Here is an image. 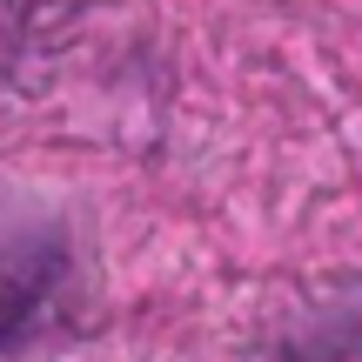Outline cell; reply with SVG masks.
Instances as JSON below:
<instances>
[{
  "mask_svg": "<svg viewBox=\"0 0 362 362\" xmlns=\"http://www.w3.org/2000/svg\"><path fill=\"white\" fill-rule=\"evenodd\" d=\"M288 362H362V302L322 315V322L288 349Z\"/></svg>",
  "mask_w": 362,
  "mask_h": 362,
  "instance_id": "obj_1",
  "label": "cell"
}]
</instances>
